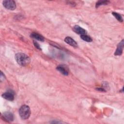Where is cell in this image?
Wrapping results in <instances>:
<instances>
[{
	"mask_svg": "<svg viewBox=\"0 0 124 124\" xmlns=\"http://www.w3.org/2000/svg\"><path fill=\"white\" fill-rule=\"evenodd\" d=\"M31 37L32 38L35 39L40 41H44V37L42 36L41 34H38L36 32H33L31 34Z\"/></svg>",
	"mask_w": 124,
	"mask_h": 124,
	"instance_id": "obj_10",
	"label": "cell"
},
{
	"mask_svg": "<svg viewBox=\"0 0 124 124\" xmlns=\"http://www.w3.org/2000/svg\"><path fill=\"white\" fill-rule=\"evenodd\" d=\"M2 117L5 121L7 122H12L14 119V115L11 112H5L2 114Z\"/></svg>",
	"mask_w": 124,
	"mask_h": 124,
	"instance_id": "obj_5",
	"label": "cell"
},
{
	"mask_svg": "<svg viewBox=\"0 0 124 124\" xmlns=\"http://www.w3.org/2000/svg\"><path fill=\"white\" fill-rule=\"evenodd\" d=\"M124 48V40H122L118 45L116 51L115 52V55L120 56L122 55Z\"/></svg>",
	"mask_w": 124,
	"mask_h": 124,
	"instance_id": "obj_6",
	"label": "cell"
},
{
	"mask_svg": "<svg viewBox=\"0 0 124 124\" xmlns=\"http://www.w3.org/2000/svg\"><path fill=\"white\" fill-rule=\"evenodd\" d=\"M2 97L6 100L13 101L15 98V93L13 91L9 90L2 94Z\"/></svg>",
	"mask_w": 124,
	"mask_h": 124,
	"instance_id": "obj_4",
	"label": "cell"
},
{
	"mask_svg": "<svg viewBox=\"0 0 124 124\" xmlns=\"http://www.w3.org/2000/svg\"><path fill=\"white\" fill-rule=\"evenodd\" d=\"M112 14L113 15V16L120 22H122L123 21V18L122 17V16L119 14L118 13H116V12H112Z\"/></svg>",
	"mask_w": 124,
	"mask_h": 124,
	"instance_id": "obj_13",
	"label": "cell"
},
{
	"mask_svg": "<svg viewBox=\"0 0 124 124\" xmlns=\"http://www.w3.org/2000/svg\"><path fill=\"white\" fill-rule=\"evenodd\" d=\"M64 41L67 44H68V45H70V46H71L73 47H76L78 46V45H77V42L73 38H72L70 37L67 36V37H65V39H64Z\"/></svg>",
	"mask_w": 124,
	"mask_h": 124,
	"instance_id": "obj_8",
	"label": "cell"
},
{
	"mask_svg": "<svg viewBox=\"0 0 124 124\" xmlns=\"http://www.w3.org/2000/svg\"><path fill=\"white\" fill-rule=\"evenodd\" d=\"M2 4L3 6L7 9L14 10L16 8V3L13 0H5L3 1Z\"/></svg>",
	"mask_w": 124,
	"mask_h": 124,
	"instance_id": "obj_3",
	"label": "cell"
},
{
	"mask_svg": "<svg viewBox=\"0 0 124 124\" xmlns=\"http://www.w3.org/2000/svg\"><path fill=\"white\" fill-rule=\"evenodd\" d=\"M15 59L17 63L22 66H25L30 62V58L23 53H17L15 55Z\"/></svg>",
	"mask_w": 124,
	"mask_h": 124,
	"instance_id": "obj_1",
	"label": "cell"
},
{
	"mask_svg": "<svg viewBox=\"0 0 124 124\" xmlns=\"http://www.w3.org/2000/svg\"><path fill=\"white\" fill-rule=\"evenodd\" d=\"M73 30L75 32L80 35H86L87 34L86 31L78 25H75L73 28Z\"/></svg>",
	"mask_w": 124,
	"mask_h": 124,
	"instance_id": "obj_7",
	"label": "cell"
},
{
	"mask_svg": "<svg viewBox=\"0 0 124 124\" xmlns=\"http://www.w3.org/2000/svg\"><path fill=\"white\" fill-rule=\"evenodd\" d=\"M80 38L83 40H84L86 42H91L92 41V39L90 36L87 35L86 34L80 35Z\"/></svg>",
	"mask_w": 124,
	"mask_h": 124,
	"instance_id": "obj_12",
	"label": "cell"
},
{
	"mask_svg": "<svg viewBox=\"0 0 124 124\" xmlns=\"http://www.w3.org/2000/svg\"><path fill=\"white\" fill-rule=\"evenodd\" d=\"M19 114L21 118L23 120L28 119L31 115L30 107L26 105L22 106L19 109Z\"/></svg>",
	"mask_w": 124,
	"mask_h": 124,
	"instance_id": "obj_2",
	"label": "cell"
},
{
	"mask_svg": "<svg viewBox=\"0 0 124 124\" xmlns=\"http://www.w3.org/2000/svg\"><path fill=\"white\" fill-rule=\"evenodd\" d=\"M56 69L62 74L64 76H67L68 75V71L65 68V67H64L63 65H58V66H57Z\"/></svg>",
	"mask_w": 124,
	"mask_h": 124,
	"instance_id": "obj_9",
	"label": "cell"
},
{
	"mask_svg": "<svg viewBox=\"0 0 124 124\" xmlns=\"http://www.w3.org/2000/svg\"><path fill=\"white\" fill-rule=\"evenodd\" d=\"M5 78L4 75L3 74V73L2 72H1V74H0V80H2V79H4Z\"/></svg>",
	"mask_w": 124,
	"mask_h": 124,
	"instance_id": "obj_15",
	"label": "cell"
},
{
	"mask_svg": "<svg viewBox=\"0 0 124 124\" xmlns=\"http://www.w3.org/2000/svg\"><path fill=\"white\" fill-rule=\"evenodd\" d=\"M33 44H34V46H35L37 49H40V50H41V48L40 46V45H39V44H38L36 42L34 41H33Z\"/></svg>",
	"mask_w": 124,
	"mask_h": 124,
	"instance_id": "obj_14",
	"label": "cell"
},
{
	"mask_svg": "<svg viewBox=\"0 0 124 124\" xmlns=\"http://www.w3.org/2000/svg\"><path fill=\"white\" fill-rule=\"evenodd\" d=\"M109 3V1H108V0H99L96 3L95 7L96 8H98L100 5H107Z\"/></svg>",
	"mask_w": 124,
	"mask_h": 124,
	"instance_id": "obj_11",
	"label": "cell"
}]
</instances>
